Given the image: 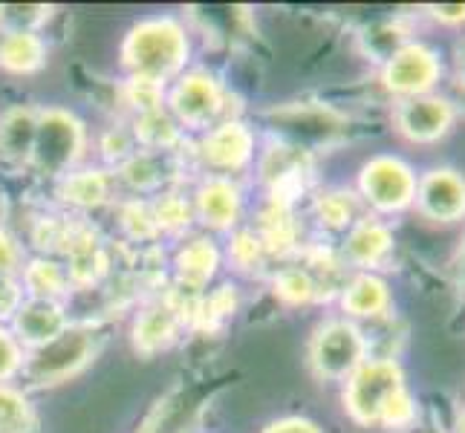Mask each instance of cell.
<instances>
[{
    "label": "cell",
    "mask_w": 465,
    "mask_h": 433,
    "mask_svg": "<svg viewBox=\"0 0 465 433\" xmlns=\"http://www.w3.org/2000/svg\"><path fill=\"white\" fill-rule=\"evenodd\" d=\"M188 61L185 29L171 18H151L131 29L122 44V64L131 78L151 84H165Z\"/></svg>",
    "instance_id": "cell-1"
},
{
    "label": "cell",
    "mask_w": 465,
    "mask_h": 433,
    "mask_svg": "<svg viewBox=\"0 0 465 433\" xmlns=\"http://www.w3.org/2000/svg\"><path fill=\"white\" fill-rule=\"evenodd\" d=\"M405 370L393 356L367 359L356 373L344 381V410L361 428H379V419L391 399L405 390Z\"/></svg>",
    "instance_id": "cell-2"
},
{
    "label": "cell",
    "mask_w": 465,
    "mask_h": 433,
    "mask_svg": "<svg viewBox=\"0 0 465 433\" xmlns=\"http://www.w3.org/2000/svg\"><path fill=\"white\" fill-rule=\"evenodd\" d=\"M310 367L324 381H347L371 359V341L359 324L347 318H332L318 324L310 339Z\"/></svg>",
    "instance_id": "cell-3"
},
{
    "label": "cell",
    "mask_w": 465,
    "mask_h": 433,
    "mask_svg": "<svg viewBox=\"0 0 465 433\" xmlns=\"http://www.w3.org/2000/svg\"><path fill=\"white\" fill-rule=\"evenodd\" d=\"M416 171L402 156L379 153L359 168V200L373 208V217H393L413 208Z\"/></svg>",
    "instance_id": "cell-4"
},
{
    "label": "cell",
    "mask_w": 465,
    "mask_h": 433,
    "mask_svg": "<svg viewBox=\"0 0 465 433\" xmlns=\"http://www.w3.org/2000/svg\"><path fill=\"white\" fill-rule=\"evenodd\" d=\"M84 153V124L70 110H38V131L29 162L44 176H67Z\"/></svg>",
    "instance_id": "cell-5"
},
{
    "label": "cell",
    "mask_w": 465,
    "mask_h": 433,
    "mask_svg": "<svg viewBox=\"0 0 465 433\" xmlns=\"http://www.w3.org/2000/svg\"><path fill=\"white\" fill-rule=\"evenodd\" d=\"M445 75L442 55L425 41H405L402 46L384 58L381 64V87L388 90L396 102L416 99V95L437 93L440 82Z\"/></svg>",
    "instance_id": "cell-6"
},
{
    "label": "cell",
    "mask_w": 465,
    "mask_h": 433,
    "mask_svg": "<svg viewBox=\"0 0 465 433\" xmlns=\"http://www.w3.org/2000/svg\"><path fill=\"white\" fill-rule=\"evenodd\" d=\"M95 330L93 327H67L58 339L29 352L24 361V373L32 384L46 388V384H61L82 373L95 356Z\"/></svg>",
    "instance_id": "cell-7"
},
{
    "label": "cell",
    "mask_w": 465,
    "mask_h": 433,
    "mask_svg": "<svg viewBox=\"0 0 465 433\" xmlns=\"http://www.w3.org/2000/svg\"><path fill=\"white\" fill-rule=\"evenodd\" d=\"M269 119L286 142L307 153L332 148L350 133V122L327 104H281L269 110Z\"/></svg>",
    "instance_id": "cell-8"
},
{
    "label": "cell",
    "mask_w": 465,
    "mask_h": 433,
    "mask_svg": "<svg viewBox=\"0 0 465 433\" xmlns=\"http://www.w3.org/2000/svg\"><path fill=\"white\" fill-rule=\"evenodd\" d=\"M391 122L399 139L428 148V144H437L451 133L460 116H457L451 95L428 93V95H416V99L396 102Z\"/></svg>",
    "instance_id": "cell-9"
},
{
    "label": "cell",
    "mask_w": 465,
    "mask_h": 433,
    "mask_svg": "<svg viewBox=\"0 0 465 433\" xmlns=\"http://www.w3.org/2000/svg\"><path fill=\"white\" fill-rule=\"evenodd\" d=\"M413 212L437 226L465 220V176L457 168H430L416 180Z\"/></svg>",
    "instance_id": "cell-10"
},
{
    "label": "cell",
    "mask_w": 465,
    "mask_h": 433,
    "mask_svg": "<svg viewBox=\"0 0 465 433\" xmlns=\"http://www.w3.org/2000/svg\"><path fill=\"white\" fill-rule=\"evenodd\" d=\"M223 90L214 75L188 73L176 82L168 95V113L176 124H185L191 131H208L223 113Z\"/></svg>",
    "instance_id": "cell-11"
},
{
    "label": "cell",
    "mask_w": 465,
    "mask_h": 433,
    "mask_svg": "<svg viewBox=\"0 0 465 433\" xmlns=\"http://www.w3.org/2000/svg\"><path fill=\"white\" fill-rule=\"evenodd\" d=\"M261 176L272 191V200L292 205L312 180V153L295 148L290 142L272 144L261 159Z\"/></svg>",
    "instance_id": "cell-12"
},
{
    "label": "cell",
    "mask_w": 465,
    "mask_h": 433,
    "mask_svg": "<svg viewBox=\"0 0 465 433\" xmlns=\"http://www.w3.org/2000/svg\"><path fill=\"white\" fill-rule=\"evenodd\" d=\"M396 249L393 229L381 217H361L347 229L341 261L344 266H352L359 271H376L384 263H391Z\"/></svg>",
    "instance_id": "cell-13"
},
{
    "label": "cell",
    "mask_w": 465,
    "mask_h": 433,
    "mask_svg": "<svg viewBox=\"0 0 465 433\" xmlns=\"http://www.w3.org/2000/svg\"><path fill=\"white\" fill-rule=\"evenodd\" d=\"M252 151H254V136L237 119L214 124L200 142V156L205 159V165H212L217 171H240L252 159Z\"/></svg>",
    "instance_id": "cell-14"
},
{
    "label": "cell",
    "mask_w": 465,
    "mask_h": 433,
    "mask_svg": "<svg viewBox=\"0 0 465 433\" xmlns=\"http://www.w3.org/2000/svg\"><path fill=\"white\" fill-rule=\"evenodd\" d=\"M12 324H15V339H18V344L38 349L44 344H50L53 339H58V335L70 327V320L58 300L29 298L21 303V310L15 312Z\"/></svg>",
    "instance_id": "cell-15"
},
{
    "label": "cell",
    "mask_w": 465,
    "mask_h": 433,
    "mask_svg": "<svg viewBox=\"0 0 465 433\" xmlns=\"http://www.w3.org/2000/svg\"><path fill=\"white\" fill-rule=\"evenodd\" d=\"M339 300L350 318H371V320L384 318L393 307L391 286L376 271H356L352 278H347L339 292Z\"/></svg>",
    "instance_id": "cell-16"
},
{
    "label": "cell",
    "mask_w": 465,
    "mask_h": 433,
    "mask_svg": "<svg viewBox=\"0 0 465 433\" xmlns=\"http://www.w3.org/2000/svg\"><path fill=\"white\" fill-rule=\"evenodd\" d=\"M67 280L73 286H93L107 275V251L102 246V240L95 237L90 229H75L67 249Z\"/></svg>",
    "instance_id": "cell-17"
},
{
    "label": "cell",
    "mask_w": 465,
    "mask_h": 433,
    "mask_svg": "<svg viewBox=\"0 0 465 433\" xmlns=\"http://www.w3.org/2000/svg\"><path fill=\"white\" fill-rule=\"evenodd\" d=\"M240 188L226 176H212L197 191V214L205 226L217 231L232 229L240 217Z\"/></svg>",
    "instance_id": "cell-18"
},
{
    "label": "cell",
    "mask_w": 465,
    "mask_h": 433,
    "mask_svg": "<svg viewBox=\"0 0 465 433\" xmlns=\"http://www.w3.org/2000/svg\"><path fill=\"white\" fill-rule=\"evenodd\" d=\"M258 237L263 240L269 254H281V258L283 254H292L298 249V220L292 205L269 197L266 208L261 212Z\"/></svg>",
    "instance_id": "cell-19"
},
{
    "label": "cell",
    "mask_w": 465,
    "mask_h": 433,
    "mask_svg": "<svg viewBox=\"0 0 465 433\" xmlns=\"http://www.w3.org/2000/svg\"><path fill=\"white\" fill-rule=\"evenodd\" d=\"M220 266V251L208 237H194L176 251V280H180L191 292L200 289L214 278Z\"/></svg>",
    "instance_id": "cell-20"
},
{
    "label": "cell",
    "mask_w": 465,
    "mask_h": 433,
    "mask_svg": "<svg viewBox=\"0 0 465 433\" xmlns=\"http://www.w3.org/2000/svg\"><path fill=\"white\" fill-rule=\"evenodd\" d=\"M38 131V110L32 107H9L0 116V153L15 162H29L32 144Z\"/></svg>",
    "instance_id": "cell-21"
},
{
    "label": "cell",
    "mask_w": 465,
    "mask_h": 433,
    "mask_svg": "<svg viewBox=\"0 0 465 433\" xmlns=\"http://www.w3.org/2000/svg\"><path fill=\"white\" fill-rule=\"evenodd\" d=\"M176 324H180L176 307H171V303H153V307H148L145 312H142L134 324L136 349L145 352V356H153V352L165 349L173 341Z\"/></svg>",
    "instance_id": "cell-22"
},
{
    "label": "cell",
    "mask_w": 465,
    "mask_h": 433,
    "mask_svg": "<svg viewBox=\"0 0 465 433\" xmlns=\"http://www.w3.org/2000/svg\"><path fill=\"white\" fill-rule=\"evenodd\" d=\"M315 220L330 231H347L352 222L361 220V200L347 188H330L321 191L312 202Z\"/></svg>",
    "instance_id": "cell-23"
},
{
    "label": "cell",
    "mask_w": 465,
    "mask_h": 433,
    "mask_svg": "<svg viewBox=\"0 0 465 433\" xmlns=\"http://www.w3.org/2000/svg\"><path fill=\"white\" fill-rule=\"evenodd\" d=\"M46 61V46L35 32H6L0 46V67L12 73H35Z\"/></svg>",
    "instance_id": "cell-24"
},
{
    "label": "cell",
    "mask_w": 465,
    "mask_h": 433,
    "mask_svg": "<svg viewBox=\"0 0 465 433\" xmlns=\"http://www.w3.org/2000/svg\"><path fill=\"white\" fill-rule=\"evenodd\" d=\"M134 139L142 144L145 151L153 153H168L176 142H180V124L173 122L168 110H151V113H142L134 122Z\"/></svg>",
    "instance_id": "cell-25"
},
{
    "label": "cell",
    "mask_w": 465,
    "mask_h": 433,
    "mask_svg": "<svg viewBox=\"0 0 465 433\" xmlns=\"http://www.w3.org/2000/svg\"><path fill=\"white\" fill-rule=\"evenodd\" d=\"M110 180L104 171H75L67 173L61 182V197L78 208H95L107 202Z\"/></svg>",
    "instance_id": "cell-26"
},
{
    "label": "cell",
    "mask_w": 465,
    "mask_h": 433,
    "mask_svg": "<svg viewBox=\"0 0 465 433\" xmlns=\"http://www.w3.org/2000/svg\"><path fill=\"white\" fill-rule=\"evenodd\" d=\"M24 286L29 289L32 298H41V300H58L64 292H67V269H61L55 261L50 258H38L32 261L24 269Z\"/></svg>",
    "instance_id": "cell-27"
},
{
    "label": "cell",
    "mask_w": 465,
    "mask_h": 433,
    "mask_svg": "<svg viewBox=\"0 0 465 433\" xmlns=\"http://www.w3.org/2000/svg\"><path fill=\"white\" fill-rule=\"evenodd\" d=\"M275 295L286 303V307H307V303L324 300L321 298V289L312 280V275L301 263L283 266L275 275Z\"/></svg>",
    "instance_id": "cell-28"
},
{
    "label": "cell",
    "mask_w": 465,
    "mask_h": 433,
    "mask_svg": "<svg viewBox=\"0 0 465 433\" xmlns=\"http://www.w3.org/2000/svg\"><path fill=\"white\" fill-rule=\"evenodd\" d=\"M119 176L134 191H153L165 182V153H134L124 165H119Z\"/></svg>",
    "instance_id": "cell-29"
},
{
    "label": "cell",
    "mask_w": 465,
    "mask_h": 433,
    "mask_svg": "<svg viewBox=\"0 0 465 433\" xmlns=\"http://www.w3.org/2000/svg\"><path fill=\"white\" fill-rule=\"evenodd\" d=\"M35 430V413H32L29 399L9 388V384H0V433H32Z\"/></svg>",
    "instance_id": "cell-30"
},
{
    "label": "cell",
    "mask_w": 465,
    "mask_h": 433,
    "mask_svg": "<svg viewBox=\"0 0 465 433\" xmlns=\"http://www.w3.org/2000/svg\"><path fill=\"white\" fill-rule=\"evenodd\" d=\"M379 428L388 433H411L420 428V402H416V396L408 388L399 390L388 402L379 419Z\"/></svg>",
    "instance_id": "cell-31"
},
{
    "label": "cell",
    "mask_w": 465,
    "mask_h": 433,
    "mask_svg": "<svg viewBox=\"0 0 465 433\" xmlns=\"http://www.w3.org/2000/svg\"><path fill=\"white\" fill-rule=\"evenodd\" d=\"M53 18V6L44 4H6L0 6V26L6 32H35Z\"/></svg>",
    "instance_id": "cell-32"
},
{
    "label": "cell",
    "mask_w": 465,
    "mask_h": 433,
    "mask_svg": "<svg viewBox=\"0 0 465 433\" xmlns=\"http://www.w3.org/2000/svg\"><path fill=\"white\" fill-rule=\"evenodd\" d=\"M229 254H232V263L237 269H261L263 261L269 258V251L263 246V240L258 237V231H237L232 237V246H229Z\"/></svg>",
    "instance_id": "cell-33"
},
{
    "label": "cell",
    "mask_w": 465,
    "mask_h": 433,
    "mask_svg": "<svg viewBox=\"0 0 465 433\" xmlns=\"http://www.w3.org/2000/svg\"><path fill=\"white\" fill-rule=\"evenodd\" d=\"M159 231H183L191 222V205L180 194H163L156 202H151Z\"/></svg>",
    "instance_id": "cell-34"
},
{
    "label": "cell",
    "mask_w": 465,
    "mask_h": 433,
    "mask_svg": "<svg viewBox=\"0 0 465 433\" xmlns=\"http://www.w3.org/2000/svg\"><path fill=\"white\" fill-rule=\"evenodd\" d=\"M122 229L131 234L134 240H151L159 234L153 208L145 200H131L122 208Z\"/></svg>",
    "instance_id": "cell-35"
},
{
    "label": "cell",
    "mask_w": 465,
    "mask_h": 433,
    "mask_svg": "<svg viewBox=\"0 0 465 433\" xmlns=\"http://www.w3.org/2000/svg\"><path fill=\"white\" fill-rule=\"evenodd\" d=\"M73 226L70 222H64L58 217H44L35 222V229H32V240H35V246L44 249V251H64L73 237Z\"/></svg>",
    "instance_id": "cell-36"
},
{
    "label": "cell",
    "mask_w": 465,
    "mask_h": 433,
    "mask_svg": "<svg viewBox=\"0 0 465 433\" xmlns=\"http://www.w3.org/2000/svg\"><path fill=\"white\" fill-rule=\"evenodd\" d=\"M127 102L136 107V116L159 110L163 107V84H151V82L131 78V84H127Z\"/></svg>",
    "instance_id": "cell-37"
},
{
    "label": "cell",
    "mask_w": 465,
    "mask_h": 433,
    "mask_svg": "<svg viewBox=\"0 0 465 433\" xmlns=\"http://www.w3.org/2000/svg\"><path fill=\"white\" fill-rule=\"evenodd\" d=\"M237 310V292L234 286H220L214 295H208V300L200 307V315L208 320V324H217V320L234 315Z\"/></svg>",
    "instance_id": "cell-38"
},
{
    "label": "cell",
    "mask_w": 465,
    "mask_h": 433,
    "mask_svg": "<svg viewBox=\"0 0 465 433\" xmlns=\"http://www.w3.org/2000/svg\"><path fill=\"white\" fill-rule=\"evenodd\" d=\"M21 367H24V352H21L18 339L0 327V381L12 379Z\"/></svg>",
    "instance_id": "cell-39"
},
{
    "label": "cell",
    "mask_w": 465,
    "mask_h": 433,
    "mask_svg": "<svg viewBox=\"0 0 465 433\" xmlns=\"http://www.w3.org/2000/svg\"><path fill=\"white\" fill-rule=\"evenodd\" d=\"M102 151L104 156L110 159V162H116V165H124L127 159H131L136 151H134V136L131 133H124V131H110L102 142Z\"/></svg>",
    "instance_id": "cell-40"
},
{
    "label": "cell",
    "mask_w": 465,
    "mask_h": 433,
    "mask_svg": "<svg viewBox=\"0 0 465 433\" xmlns=\"http://www.w3.org/2000/svg\"><path fill=\"white\" fill-rule=\"evenodd\" d=\"M21 303H24L21 283L9 275H0V320L15 318V312L21 310Z\"/></svg>",
    "instance_id": "cell-41"
},
{
    "label": "cell",
    "mask_w": 465,
    "mask_h": 433,
    "mask_svg": "<svg viewBox=\"0 0 465 433\" xmlns=\"http://www.w3.org/2000/svg\"><path fill=\"white\" fill-rule=\"evenodd\" d=\"M425 12L434 18L440 26L448 29H462L465 26V4H440V6H425Z\"/></svg>",
    "instance_id": "cell-42"
},
{
    "label": "cell",
    "mask_w": 465,
    "mask_h": 433,
    "mask_svg": "<svg viewBox=\"0 0 465 433\" xmlns=\"http://www.w3.org/2000/svg\"><path fill=\"white\" fill-rule=\"evenodd\" d=\"M21 263V246L15 243V237L0 229V275H9Z\"/></svg>",
    "instance_id": "cell-43"
},
{
    "label": "cell",
    "mask_w": 465,
    "mask_h": 433,
    "mask_svg": "<svg viewBox=\"0 0 465 433\" xmlns=\"http://www.w3.org/2000/svg\"><path fill=\"white\" fill-rule=\"evenodd\" d=\"M263 433H321V428L303 416H283V419L266 425Z\"/></svg>",
    "instance_id": "cell-44"
},
{
    "label": "cell",
    "mask_w": 465,
    "mask_h": 433,
    "mask_svg": "<svg viewBox=\"0 0 465 433\" xmlns=\"http://www.w3.org/2000/svg\"><path fill=\"white\" fill-rule=\"evenodd\" d=\"M454 286H457L460 300L465 303V237H462V243L454 254Z\"/></svg>",
    "instance_id": "cell-45"
},
{
    "label": "cell",
    "mask_w": 465,
    "mask_h": 433,
    "mask_svg": "<svg viewBox=\"0 0 465 433\" xmlns=\"http://www.w3.org/2000/svg\"><path fill=\"white\" fill-rule=\"evenodd\" d=\"M454 78L457 87H465V35L454 46Z\"/></svg>",
    "instance_id": "cell-46"
},
{
    "label": "cell",
    "mask_w": 465,
    "mask_h": 433,
    "mask_svg": "<svg viewBox=\"0 0 465 433\" xmlns=\"http://www.w3.org/2000/svg\"><path fill=\"white\" fill-rule=\"evenodd\" d=\"M451 102H454V107H457V116L465 122V87H454Z\"/></svg>",
    "instance_id": "cell-47"
},
{
    "label": "cell",
    "mask_w": 465,
    "mask_h": 433,
    "mask_svg": "<svg viewBox=\"0 0 465 433\" xmlns=\"http://www.w3.org/2000/svg\"><path fill=\"white\" fill-rule=\"evenodd\" d=\"M448 433H465V408H460V410H457L454 425H451V430H448Z\"/></svg>",
    "instance_id": "cell-48"
},
{
    "label": "cell",
    "mask_w": 465,
    "mask_h": 433,
    "mask_svg": "<svg viewBox=\"0 0 465 433\" xmlns=\"http://www.w3.org/2000/svg\"><path fill=\"white\" fill-rule=\"evenodd\" d=\"M4 214H6V202H4V197H0V222H4Z\"/></svg>",
    "instance_id": "cell-49"
},
{
    "label": "cell",
    "mask_w": 465,
    "mask_h": 433,
    "mask_svg": "<svg viewBox=\"0 0 465 433\" xmlns=\"http://www.w3.org/2000/svg\"><path fill=\"white\" fill-rule=\"evenodd\" d=\"M422 433H448V430H442V428H425Z\"/></svg>",
    "instance_id": "cell-50"
},
{
    "label": "cell",
    "mask_w": 465,
    "mask_h": 433,
    "mask_svg": "<svg viewBox=\"0 0 465 433\" xmlns=\"http://www.w3.org/2000/svg\"><path fill=\"white\" fill-rule=\"evenodd\" d=\"M4 41H6V29L0 26V46H4Z\"/></svg>",
    "instance_id": "cell-51"
},
{
    "label": "cell",
    "mask_w": 465,
    "mask_h": 433,
    "mask_svg": "<svg viewBox=\"0 0 465 433\" xmlns=\"http://www.w3.org/2000/svg\"><path fill=\"white\" fill-rule=\"evenodd\" d=\"M462 408H465V405H462Z\"/></svg>",
    "instance_id": "cell-52"
}]
</instances>
